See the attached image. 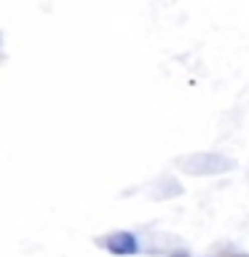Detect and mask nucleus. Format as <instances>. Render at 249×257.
Returning <instances> with one entry per match:
<instances>
[{
	"label": "nucleus",
	"mask_w": 249,
	"mask_h": 257,
	"mask_svg": "<svg viewBox=\"0 0 249 257\" xmlns=\"http://www.w3.org/2000/svg\"><path fill=\"white\" fill-rule=\"evenodd\" d=\"M182 166L190 174H222L228 169H233V161L225 156H217V153H196V156L185 158Z\"/></svg>",
	"instance_id": "obj_1"
},
{
	"label": "nucleus",
	"mask_w": 249,
	"mask_h": 257,
	"mask_svg": "<svg viewBox=\"0 0 249 257\" xmlns=\"http://www.w3.org/2000/svg\"><path fill=\"white\" fill-rule=\"evenodd\" d=\"M107 249L112 254H134L137 252V238L132 233H115L107 238Z\"/></svg>",
	"instance_id": "obj_2"
}]
</instances>
